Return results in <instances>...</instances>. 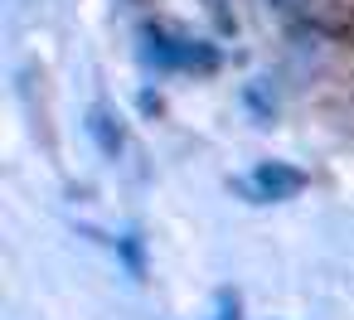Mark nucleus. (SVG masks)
Instances as JSON below:
<instances>
[{
  "mask_svg": "<svg viewBox=\"0 0 354 320\" xmlns=\"http://www.w3.org/2000/svg\"><path fill=\"white\" fill-rule=\"evenodd\" d=\"M146 59L156 64V68H185V73H214L218 68V49H209V44H199V39H170V35H151V44H146Z\"/></svg>",
  "mask_w": 354,
  "mask_h": 320,
  "instance_id": "obj_1",
  "label": "nucleus"
},
{
  "mask_svg": "<svg viewBox=\"0 0 354 320\" xmlns=\"http://www.w3.org/2000/svg\"><path fill=\"white\" fill-rule=\"evenodd\" d=\"M248 189L267 204H277V199H291V194H301L306 189V175L296 170V165H286V160H262V165H252V175H248Z\"/></svg>",
  "mask_w": 354,
  "mask_h": 320,
  "instance_id": "obj_2",
  "label": "nucleus"
},
{
  "mask_svg": "<svg viewBox=\"0 0 354 320\" xmlns=\"http://www.w3.org/2000/svg\"><path fill=\"white\" fill-rule=\"evenodd\" d=\"M88 131L97 136V146H102L107 156L122 151V131H112V117H107V112H93V117H88Z\"/></svg>",
  "mask_w": 354,
  "mask_h": 320,
  "instance_id": "obj_3",
  "label": "nucleus"
},
{
  "mask_svg": "<svg viewBox=\"0 0 354 320\" xmlns=\"http://www.w3.org/2000/svg\"><path fill=\"white\" fill-rule=\"evenodd\" d=\"M218 320H238V301L233 296H218Z\"/></svg>",
  "mask_w": 354,
  "mask_h": 320,
  "instance_id": "obj_4",
  "label": "nucleus"
}]
</instances>
